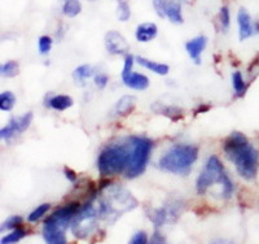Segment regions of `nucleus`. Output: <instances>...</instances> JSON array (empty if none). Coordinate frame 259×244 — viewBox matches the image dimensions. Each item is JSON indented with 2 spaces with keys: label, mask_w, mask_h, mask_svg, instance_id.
I'll list each match as a JSON object with an SVG mask.
<instances>
[{
  "label": "nucleus",
  "mask_w": 259,
  "mask_h": 244,
  "mask_svg": "<svg viewBox=\"0 0 259 244\" xmlns=\"http://www.w3.org/2000/svg\"><path fill=\"white\" fill-rule=\"evenodd\" d=\"M152 108L154 109V112L166 116V117L170 118L171 121H174V122H177V121L182 120L183 118V109L179 108V107L163 106V104H161L158 101V103L153 104Z\"/></svg>",
  "instance_id": "18"
},
{
  "label": "nucleus",
  "mask_w": 259,
  "mask_h": 244,
  "mask_svg": "<svg viewBox=\"0 0 259 244\" xmlns=\"http://www.w3.org/2000/svg\"><path fill=\"white\" fill-rule=\"evenodd\" d=\"M150 243H166V239L156 230L153 235H152V238H150Z\"/></svg>",
  "instance_id": "36"
},
{
  "label": "nucleus",
  "mask_w": 259,
  "mask_h": 244,
  "mask_svg": "<svg viewBox=\"0 0 259 244\" xmlns=\"http://www.w3.org/2000/svg\"><path fill=\"white\" fill-rule=\"evenodd\" d=\"M227 176V173L224 171V166L221 162V160L218 159V156H210L207 159L206 165L203 170L201 171L200 176L197 178V182H196V190H197L198 195H205L206 191L209 190L210 186L212 185H222L224 177Z\"/></svg>",
  "instance_id": "8"
},
{
  "label": "nucleus",
  "mask_w": 259,
  "mask_h": 244,
  "mask_svg": "<svg viewBox=\"0 0 259 244\" xmlns=\"http://www.w3.org/2000/svg\"><path fill=\"white\" fill-rule=\"evenodd\" d=\"M158 34V27L153 22H144L140 24L136 29L135 37L136 41L142 42V43H147V42L153 41Z\"/></svg>",
  "instance_id": "16"
},
{
  "label": "nucleus",
  "mask_w": 259,
  "mask_h": 244,
  "mask_svg": "<svg viewBox=\"0 0 259 244\" xmlns=\"http://www.w3.org/2000/svg\"><path fill=\"white\" fill-rule=\"evenodd\" d=\"M0 73H2V76L3 77H7V78H13V77L18 76V73H20V69H18V62L13 61V60L6 62V64L2 65Z\"/></svg>",
  "instance_id": "27"
},
{
  "label": "nucleus",
  "mask_w": 259,
  "mask_h": 244,
  "mask_svg": "<svg viewBox=\"0 0 259 244\" xmlns=\"http://www.w3.org/2000/svg\"><path fill=\"white\" fill-rule=\"evenodd\" d=\"M89 2H92V3H94V2H96V0H89Z\"/></svg>",
  "instance_id": "39"
},
{
  "label": "nucleus",
  "mask_w": 259,
  "mask_h": 244,
  "mask_svg": "<svg viewBox=\"0 0 259 244\" xmlns=\"http://www.w3.org/2000/svg\"><path fill=\"white\" fill-rule=\"evenodd\" d=\"M39 53L40 55H47L51 51V47H52V39L48 36H41L39 38Z\"/></svg>",
  "instance_id": "32"
},
{
  "label": "nucleus",
  "mask_w": 259,
  "mask_h": 244,
  "mask_svg": "<svg viewBox=\"0 0 259 244\" xmlns=\"http://www.w3.org/2000/svg\"><path fill=\"white\" fill-rule=\"evenodd\" d=\"M133 156V144L131 141L126 143H113L103 148L97 159L99 173L103 177L115 176L126 173Z\"/></svg>",
  "instance_id": "3"
},
{
  "label": "nucleus",
  "mask_w": 259,
  "mask_h": 244,
  "mask_svg": "<svg viewBox=\"0 0 259 244\" xmlns=\"http://www.w3.org/2000/svg\"><path fill=\"white\" fill-rule=\"evenodd\" d=\"M210 109V106H200L197 108V111H196V115H197V113H205V112H207V111H209Z\"/></svg>",
  "instance_id": "37"
},
{
  "label": "nucleus",
  "mask_w": 259,
  "mask_h": 244,
  "mask_svg": "<svg viewBox=\"0 0 259 244\" xmlns=\"http://www.w3.org/2000/svg\"><path fill=\"white\" fill-rule=\"evenodd\" d=\"M232 85L236 96L244 97L245 94H246L247 85L245 83L244 78H242V74L240 73V72H235V73L232 74Z\"/></svg>",
  "instance_id": "23"
},
{
  "label": "nucleus",
  "mask_w": 259,
  "mask_h": 244,
  "mask_svg": "<svg viewBox=\"0 0 259 244\" xmlns=\"http://www.w3.org/2000/svg\"><path fill=\"white\" fill-rule=\"evenodd\" d=\"M136 107V97L133 95H124L117 101L114 107L115 115L119 117H126L133 112Z\"/></svg>",
  "instance_id": "17"
},
{
  "label": "nucleus",
  "mask_w": 259,
  "mask_h": 244,
  "mask_svg": "<svg viewBox=\"0 0 259 244\" xmlns=\"http://www.w3.org/2000/svg\"><path fill=\"white\" fill-rule=\"evenodd\" d=\"M16 106V95L11 91H6L0 94V109L3 112L12 111Z\"/></svg>",
  "instance_id": "24"
},
{
  "label": "nucleus",
  "mask_w": 259,
  "mask_h": 244,
  "mask_svg": "<svg viewBox=\"0 0 259 244\" xmlns=\"http://www.w3.org/2000/svg\"><path fill=\"white\" fill-rule=\"evenodd\" d=\"M182 2L179 0H153V8L161 18L167 17L172 24H183Z\"/></svg>",
  "instance_id": "9"
},
{
  "label": "nucleus",
  "mask_w": 259,
  "mask_h": 244,
  "mask_svg": "<svg viewBox=\"0 0 259 244\" xmlns=\"http://www.w3.org/2000/svg\"><path fill=\"white\" fill-rule=\"evenodd\" d=\"M22 222H24V218L21 217V216H12V217L7 218V220L4 221L2 227H0V230H2V232L6 231V230H15L16 227L21 226Z\"/></svg>",
  "instance_id": "30"
},
{
  "label": "nucleus",
  "mask_w": 259,
  "mask_h": 244,
  "mask_svg": "<svg viewBox=\"0 0 259 244\" xmlns=\"http://www.w3.org/2000/svg\"><path fill=\"white\" fill-rule=\"evenodd\" d=\"M79 203H69L57 209L47 220L43 226V238L48 244H65V232L73 222L74 217L79 212Z\"/></svg>",
  "instance_id": "5"
},
{
  "label": "nucleus",
  "mask_w": 259,
  "mask_h": 244,
  "mask_svg": "<svg viewBox=\"0 0 259 244\" xmlns=\"http://www.w3.org/2000/svg\"><path fill=\"white\" fill-rule=\"evenodd\" d=\"M223 150L226 156L235 164L236 170L247 181L256 177L259 166L258 151L249 143L246 136L240 131H233L224 141Z\"/></svg>",
  "instance_id": "1"
},
{
  "label": "nucleus",
  "mask_w": 259,
  "mask_h": 244,
  "mask_svg": "<svg viewBox=\"0 0 259 244\" xmlns=\"http://www.w3.org/2000/svg\"><path fill=\"white\" fill-rule=\"evenodd\" d=\"M100 218V213L97 209L96 201H89L84 206L79 209V212L74 217L71 222V232L75 238L84 239L90 236L97 229V222Z\"/></svg>",
  "instance_id": "6"
},
{
  "label": "nucleus",
  "mask_w": 259,
  "mask_h": 244,
  "mask_svg": "<svg viewBox=\"0 0 259 244\" xmlns=\"http://www.w3.org/2000/svg\"><path fill=\"white\" fill-rule=\"evenodd\" d=\"M82 12V4L79 0H64L62 4V13L66 17H75Z\"/></svg>",
  "instance_id": "21"
},
{
  "label": "nucleus",
  "mask_w": 259,
  "mask_h": 244,
  "mask_svg": "<svg viewBox=\"0 0 259 244\" xmlns=\"http://www.w3.org/2000/svg\"><path fill=\"white\" fill-rule=\"evenodd\" d=\"M117 17L122 22H126L131 17L128 0H117Z\"/></svg>",
  "instance_id": "25"
},
{
  "label": "nucleus",
  "mask_w": 259,
  "mask_h": 244,
  "mask_svg": "<svg viewBox=\"0 0 259 244\" xmlns=\"http://www.w3.org/2000/svg\"><path fill=\"white\" fill-rule=\"evenodd\" d=\"M237 24H239L240 41H246L256 32L255 22H253L251 16L245 8H240L237 13Z\"/></svg>",
  "instance_id": "13"
},
{
  "label": "nucleus",
  "mask_w": 259,
  "mask_h": 244,
  "mask_svg": "<svg viewBox=\"0 0 259 244\" xmlns=\"http://www.w3.org/2000/svg\"><path fill=\"white\" fill-rule=\"evenodd\" d=\"M198 157V148L193 144H175L159 159L161 170L178 176H188Z\"/></svg>",
  "instance_id": "4"
},
{
  "label": "nucleus",
  "mask_w": 259,
  "mask_h": 244,
  "mask_svg": "<svg viewBox=\"0 0 259 244\" xmlns=\"http://www.w3.org/2000/svg\"><path fill=\"white\" fill-rule=\"evenodd\" d=\"M25 236H26V231H25V230L22 229L21 226H18V227H16L12 232H9L8 235L4 236V238L0 240V243L2 244L18 243V241H20L22 238H25Z\"/></svg>",
  "instance_id": "26"
},
{
  "label": "nucleus",
  "mask_w": 259,
  "mask_h": 244,
  "mask_svg": "<svg viewBox=\"0 0 259 244\" xmlns=\"http://www.w3.org/2000/svg\"><path fill=\"white\" fill-rule=\"evenodd\" d=\"M136 62L140 64L142 66H144L145 69H149L150 72H153V73L159 74V76H166L170 72V66L166 64H161V62H154L149 59H145V57L138 56L136 57Z\"/></svg>",
  "instance_id": "19"
},
{
  "label": "nucleus",
  "mask_w": 259,
  "mask_h": 244,
  "mask_svg": "<svg viewBox=\"0 0 259 244\" xmlns=\"http://www.w3.org/2000/svg\"><path fill=\"white\" fill-rule=\"evenodd\" d=\"M180 213V203H171L167 204V205L162 206V208L153 209L150 212L149 218L150 221L153 222L154 226L159 227L162 225L167 222V221H171L172 218H177Z\"/></svg>",
  "instance_id": "11"
},
{
  "label": "nucleus",
  "mask_w": 259,
  "mask_h": 244,
  "mask_svg": "<svg viewBox=\"0 0 259 244\" xmlns=\"http://www.w3.org/2000/svg\"><path fill=\"white\" fill-rule=\"evenodd\" d=\"M94 68L91 65H80L73 72V78L77 83H84L85 80H89L90 77L94 76Z\"/></svg>",
  "instance_id": "22"
},
{
  "label": "nucleus",
  "mask_w": 259,
  "mask_h": 244,
  "mask_svg": "<svg viewBox=\"0 0 259 244\" xmlns=\"http://www.w3.org/2000/svg\"><path fill=\"white\" fill-rule=\"evenodd\" d=\"M130 141L133 144V156H131V162L126 171V177L133 180L144 173L147 169L150 151H152V141L144 136H131Z\"/></svg>",
  "instance_id": "7"
},
{
  "label": "nucleus",
  "mask_w": 259,
  "mask_h": 244,
  "mask_svg": "<svg viewBox=\"0 0 259 244\" xmlns=\"http://www.w3.org/2000/svg\"><path fill=\"white\" fill-rule=\"evenodd\" d=\"M179 2H182V3H188L189 0H179Z\"/></svg>",
  "instance_id": "38"
},
{
  "label": "nucleus",
  "mask_w": 259,
  "mask_h": 244,
  "mask_svg": "<svg viewBox=\"0 0 259 244\" xmlns=\"http://www.w3.org/2000/svg\"><path fill=\"white\" fill-rule=\"evenodd\" d=\"M219 22H221V29L223 32L228 31L231 26V13L228 7H222L219 12Z\"/></svg>",
  "instance_id": "28"
},
{
  "label": "nucleus",
  "mask_w": 259,
  "mask_h": 244,
  "mask_svg": "<svg viewBox=\"0 0 259 244\" xmlns=\"http://www.w3.org/2000/svg\"><path fill=\"white\" fill-rule=\"evenodd\" d=\"M207 39L206 37L200 36L196 38L191 39L186 43V50L188 52L189 57L194 61V64L200 65L201 64V55H202L203 50L206 47Z\"/></svg>",
  "instance_id": "14"
},
{
  "label": "nucleus",
  "mask_w": 259,
  "mask_h": 244,
  "mask_svg": "<svg viewBox=\"0 0 259 244\" xmlns=\"http://www.w3.org/2000/svg\"><path fill=\"white\" fill-rule=\"evenodd\" d=\"M64 174H65V177H66V178H68V180L70 181L71 183L77 182V173H75V171H74V170H71L70 168H68V166H65V168H64Z\"/></svg>",
  "instance_id": "35"
},
{
  "label": "nucleus",
  "mask_w": 259,
  "mask_h": 244,
  "mask_svg": "<svg viewBox=\"0 0 259 244\" xmlns=\"http://www.w3.org/2000/svg\"><path fill=\"white\" fill-rule=\"evenodd\" d=\"M106 51L112 55H127L128 52V43L118 31H108L105 36Z\"/></svg>",
  "instance_id": "12"
},
{
  "label": "nucleus",
  "mask_w": 259,
  "mask_h": 244,
  "mask_svg": "<svg viewBox=\"0 0 259 244\" xmlns=\"http://www.w3.org/2000/svg\"><path fill=\"white\" fill-rule=\"evenodd\" d=\"M94 81H95V85L100 88V90H103V88L106 87L108 82H109V77L106 76V74H104V73H99V74H96V76H95Z\"/></svg>",
  "instance_id": "34"
},
{
  "label": "nucleus",
  "mask_w": 259,
  "mask_h": 244,
  "mask_svg": "<svg viewBox=\"0 0 259 244\" xmlns=\"http://www.w3.org/2000/svg\"><path fill=\"white\" fill-rule=\"evenodd\" d=\"M104 190H105V194L97 199L96 204L100 218L108 221L109 224L115 222L117 218L121 217L123 213L133 211L138 206L135 197L123 187L110 185Z\"/></svg>",
  "instance_id": "2"
},
{
  "label": "nucleus",
  "mask_w": 259,
  "mask_h": 244,
  "mask_svg": "<svg viewBox=\"0 0 259 244\" xmlns=\"http://www.w3.org/2000/svg\"><path fill=\"white\" fill-rule=\"evenodd\" d=\"M122 81L124 85L130 88L138 90V91H144L149 87V80L144 74L135 73V72H128V73L122 74Z\"/></svg>",
  "instance_id": "15"
},
{
  "label": "nucleus",
  "mask_w": 259,
  "mask_h": 244,
  "mask_svg": "<svg viewBox=\"0 0 259 244\" xmlns=\"http://www.w3.org/2000/svg\"><path fill=\"white\" fill-rule=\"evenodd\" d=\"M233 190H235V186H233L232 181L230 180V177H224L223 182H222V197L223 199H230L233 194Z\"/></svg>",
  "instance_id": "31"
},
{
  "label": "nucleus",
  "mask_w": 259,
  "mask_h": 244,
  "mask_svg": "<svg viewBox=\"0 0 259 244\" xmlns=\"http://www.w3.org/2000/svg\"><path fill=\"white\" fill-rule=\"evenodd\" d=\"M74 104V100L68 95H56V96H51L48 99V103H46V106L48 108H52L55 111H65V109L70 108Z\"/></svg>",
  "instance_id": "20"
},
{
  "label": "nucleus",
  "mask_w": 259,
  "mask_h": 244,
  "mask_svg": "<svg viewBox=\"0 0 259 244\" xmlns=\"http://www.w3.org/2000/svg\"><path fill=\"white\" fill-rule=\"evenodd\" d=\"M50 208L51 205L48 203L40 204L39 206H36V209H34V211L30 213L29 217H27V221H29V222H36V221L40 220V218L50 211Z\"/></svg>",
  "instance_id": "29"
},
{
  "label": "nucleus",
  "mask_w": 259,
  "mask_h": 244,
  "mask_svg": "<svg viewBox=\"0 0 259 244\" xmlns=\"http://www.w3.org/2000/svg\"><path fill=\"white\" fill-rule=\"evenodd\" d=\"M31 112L25 113V115H22L21 117L11 118L8 125L0 130V136H2L3 141H11V139L15 135H17V134H22L24 131H26V130L29 129L30 125H31Z\"/></svg>",
  "instance_id": "10"
},
{
  "label": "nucleus",
  "mask_w": 259,
  "mask_h": 244,
  "mask_svg": "<svg viewBox=\"0 0 259 244\" xmlns=\"http://www.w3.org/2000/svg\"><path fill=\"white\" fill-rule=\"evenodd\" d=\"M148 235L145 231H138L136 234H134L130 243L131 244H147L148 243Z\"/></svg>",
  "instance_id": "33"
}]
</instances>
